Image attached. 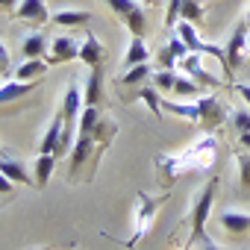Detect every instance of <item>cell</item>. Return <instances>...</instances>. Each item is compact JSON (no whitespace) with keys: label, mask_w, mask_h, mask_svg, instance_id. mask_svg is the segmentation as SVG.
Returning <instances> with one entry per match:
<instances>
[{"label":"cell","mask_w":250,"mask_h":250,"mask_svg":"<svg viewBox=\"0 0 250 250\" xmlns=\"http://www.w3.org/2000/svg\"><path fill=\"white\" fill-rule=\"evenodd\" d=\"M215 191H218V180L212 177L203 188H197V194L191 197V212H188V224H191V232H188V241H186V250H191L197 241L206 238V218L212 212V203H215Z\"/></svg>","instance_id":"cell-1"},{"label":"cell","mask_w":250,"mask_h":250,"mask_svg":"<svg viewBox=\"0 0 250 250\" xmlns=\"http://www.w3.org/2000/svg\"><path fill=\"white\" fill-rule=\"evenodd\" d=\"M215 156H218V139H215L212 133H206L203 139H197L191 147H186V150L180 153L186 171H206V168L215 162Z\"/></svg>","instance_id":"cell-2"},{"label":"cell","mask_w":250,"mask_h":250,"mask_svg":"<svg viewBox=\"0 0 250 250\" xmlns=\"http://www.w3.org/2000/svg\"><path fill=\"white\" fill-rule=\"evenodd\" d=\"M247 42H250V24L247 21H238L235 30H232V36L224 44V50H227V71L224 74L227 77L235 68H241V62H247Z\"/></svg>","instance_id":"cell-3"},{"label":"cell","mask_w":250,"mask_h":250,"mask_svg":"<svg viewBox=\"0 0 250 250\" xmlns=\"http://www.w3.org/2000/svg\"><path fill=\"white\" fill-rule=\"evenodd\" d=\"M197 127L203 130V133H215L218 127H221V124H227V109L221 106V100L218 97H197Z\"/></svg>","instance_id":"cell-4"},{"label":"cell","mask_w":250,"mask_h":250,"mask_svg":"<svg viewBox=\"0 0 250 250\" xmlns=\"http://www.w3.org/2000/svg\"><path fill=\"white\" fill-rule=\"evenodd\" d=\"M156 212H159V200H153V197H147V194L142 191V194H139V203H136V229H133V235L127 238V244H130V247L147 235V229H150V224H153Z\"/></svg>","instance_id":"cell-5"},{"label":"cell","mask_w":250,"mask_h":250,"mask_svg":"<svg viewBox=\"0 0 250 250\" xmlns=\"http://www.w3.org/2000/svg\"><path fill=\"white\" fill-rule=\"evenodd\" d=\"M33 91H36V83H24V80L0 83V112H15V106L21 109V100L30 97Z\"/></svg>","instance_id":"cell-6"},{"label":"cell","mask_w":250,"mask_h":250,"mask_svg":"<svg viewBox=\"0 0 250 250\" xmlns=\"http://www.w3.org/2000/svg\"><path fill=\"white\" fill-rule=\"evenodd\" d=\"M74 59H80V42L68 33L56 36L47 50V65H62V62H74Z\"/></svg>","instance_id":"cell-7"},{"label":"cell","mask_w":250,"mask_h":250,"mask_svg":"<svg viewBox=\"0 0 250 250\" xmlns=\"http://www.w3.org/2000/svg\"><path fill=\"white\" fill-rule=\"evenodd\" d=\"M177 65H180V71H183V74H188L191 80H197V83H200V85H206V88L221 85V80H218V77H212V74L203 68V53H194V50H191V53H188V56H183Z\"/></svg>","instance_id":"cell-8"},{"label":"cell","mask_w":250,"mask_h":250,"mask_svg":"<svg viewBox=\"0 0 250 250\" xmlns=\"http://www.w3.org/2000/svg\"><path fill=\"white\" fill-rule=\"evenodd\" d=\"M218 224L227 235L232 238H244L250 235V212H235V209H224L218 215Z\"/></svg>","instance_id":"cell-9"},{"label":"cell","mask_w":250,"mask_h":250,"mask_svg":"<svg viewBox=\"0 0 250 250\" xmlns=\"http://www.w3.org/2000/svg\"><path fill=\"white\" fill-rule=\"evenodd\" d=\"M83 109H85L83 88H80L77 83H71L68 91H65V97H62V109H59V115L65 118V127H74V121H80V112H83Z\"/></svg>","instance_id":"cell-10"},{"label":"cell","mask_w":250,"mask_h":250,"mask_svg":"<svg viewBox=\"0 0 250 250\" xmlns=\"http://www.w3.org/2000/svg\"><path fill=\"white\" fill-rule=\"evenodd\" d=\"M94 150H100L94 136H77V142L71 147V180L80 177V168L88 162V156H94Z\"/></svg>","instance_id":"cell-11"},{"label":"cell","mask_w":250,"mask_h":250,"mask_svg":"<svg viewBox=\"0 0 250 250\" xmlns=\"http://www.w3.org/2000/svg\"><path fill=\"white\" fill-rule=\"evenodd\" d=\"M18 21H27V24H44V21H50V9H47V3L44 0H18V6H15V12H12Z\"/></svg>","instance_id":"cell-12"},{"label":"cell","mask_w":250,"mask_h":250,"mask_svg":"<svg viewBox=\"0 0 250 250\" xmlns=\"http://www.w3.org/2000/svg\"><path fill=\"white\" fill-rule=\"evenodd\" d=\"M103 59H106V47L100 44L94 33H85L80 42V62H85L91 71V68H103Z\"/></svg>","instance_id":"cell-13"},{"label":"cell","mask_w":250,"mask_h":250,"mask_svg":"<svg viewBox=\"0 0 250 250\" xmlns=\"http://www.w3.org/2000/svg\"><path fill=\"white\" fill-rule=\"evenodd\" d=\"M62 130H65V118L56 112V115L50 118V124H47V130H44L42 142H39V153H53V156H56V147H59Z\"/></svg>","instance_id":"cell-14"},{"label":"cell","mask_w":250,"mask_h":250,"mask_svg":"<svg viewBox=\"0 0 250 250\" xmlns=\"http://www.w3.org/2000/svg\"><path fill=\"white\" fill-rule=\"evenodd\" d=\"M0 171H3L15 186H30V183H36L33 177H30V171H27V165L24 162H18L15 156H0Z\"/></svg>","instance_id":"cell-15"},{"label":"cell","mask_w":250,"mask_h":250,"mask_svg":"<svg viewBox=\"0 0 250 250\" xmlns=\"http://www.w3.org/2000/svg\"><path fill=\"white\" fill-rule=\"evenodd\" d=\"M91 21V12H85V9H59V12H53L50 15V24H56V27H83V24H88Z\"/></svg>","instance_id":"cell-16"},{"label":"cell","mask_w":250,"mask_h":250,"mask_svg":"<svg viewBox=\"0 0 250 250\" xmlns=\"http://www.w3.org/2000/svg\"><path fill=\"white\" fill-rule=\"evenodd\" d=\"M24 59H47V36L44 33H30L21 44Z\"/></svg>","instance_id":"cell-17"},{"label":"cell","mask_w":250,"mask_h":250,"mask_svg":"<svg viewBox=\"0 0 250 250\" xmlns=\"http://www.w3.org/2000/svg\"><path fill=\"white\" fill-rule=\"evenodd\" d=\"M100 94H103V68H91L88 71V80H85V88H83L85 106H97L100 103Z\"/></svg>","instance_id":"cell-18"},{"label":"cell","mask_w":250,"mask_h":250,"mask_svg":"<svg viewBox=\"0 0 250 250\" xmlns=\"http://www.w3.org/2000/svg\"><path fill=\"white\" fill-rule=\"evenodd\" d=\"M53 165H56V156L53 153H39L36 162H33V180H36L33 186L44 188L47 180H50V174H53Z\"/></svg>","instance_id":"cell-19"},{"label":"cell","mask_w":250,"mask_h":250,"mask_svg":"<svg viewBox=\"0 0 250 250\" xmlns=\"http://www.w3.org/2000/svg\"><path fill=\"white\" fill-rule=\"evenodd\" d=\"M147 59H150V50H147V44H145V36H133L127 53H124V68L142 65V62H147Z\"/></svg>","instance_id":"cell-20"},{"label":"cell","mask_w":250,"mask_h":250,"mask_svg":"<svg viewBox=\"0 0 250 250\" xmlns=\"http://www.w3.org/2000/svg\"><path fill=\"white\" fill-rule=\"evenodd\" d=\"M50 65H47V59H27L24 65H18V71H15V80H24V83H39L42 77H44V71H47Z\"/></svg>","instance_id":"cell-21"},{"label":"cell","mask_w":250,"mask_h":250,"mask_svg":"<svg viewBox=\"0 0 250 250\" xmlns=\"http://www.w3.org/2000/svg\"><path fill=\"white\" fill-rule=\"evenodd\" d=\"M150 74H153V68H150L147 62L133 65V68H127V74L118 80V85H121V88H127V85H145V83H150Z\"/></svg>","instance_id":"cell-22"},{"label":"cell","mask_w":250,"mask_h":250,"mask_svg":"<svg viewBox=\"0 0 250 250\" xmlns=\"http://www.w3.org/2000/svg\"><path fill=\"white\" fill-rule=\"evenodd\" d=\"M136 100H145L150 106V112L156 118H162V97H159V88L153 83H145L142 88H136Z\"/></svg>","instance_id":"cell-23"},{"label":"cell","mask_w":250,"mask_h":250,"mask_svg":"<svg viewBox=\"0 0 250 250\" xmlns=\"http://www.w3.org/2000/svg\"><path fill=\"white\" fill-rule=\"evenodd\" d=\"M200 88H203V85H200L197 80H191L188 74L180 71V74H177V83H174V97H183V100H186V97H200Z\"/></svg>","instance_id":"cell-24"},{"label":"cell","mask_w":250,"mask_h":250,"mask_svg":"<svg viewBox=\"0 0 250 250\" xmlns=\"http://www.w3.org/2000/svg\"><path fill=\"white\" fill-rule=\"evenodd\" d=\"M115 133H118V124H115V121H109V118H100L91 136H94V142H97V145H100V150H103V147H109V145H112Z\"/></svg>","instance_id":"cell-25"},{"label":"cell","mask_w":250,"mask_h":250,"mask_svg":"<svg viewBox=\"0 0 250 250\" xmlns=\"http://www.w3.org/2000/svg\"><path fill=\"white\" fill-rule=\"evenodd\" d=\"M97 121H100L97 106H85V109L80 112V121H77V136H91L94 127H97Z\"/></svg>","instance_id":"cell-26"},{"label":"cell","mask_w":250,"mask_h":250,"mask_svg":"<svg viewBox=\"0 0 250 250\" xmlns=\"http://www.w3.org/2000/svg\"><path fill=\"white\" fill-rule=\"evenodd\" d=\"M150 83L159 88V94H174V83H177V71H165V68H153Z\"/></svg>","instance_id":"cell-27"},{"label":"cell","mask_w":250,"mask_h":250,"mask_svg":"<svg viewBox=\"0 0 250 250\" xmlns=\"http://www.w3.org/2000/svg\"><path fill=\"white\" fill-rule=\"evenodd\" d=\"M180 18H183V21H191V24H200V21L206 18V6H203V0H183Z\"/></svg>","instance_id":"cell-28"},{"label":"cell","mask_w":250,"mask_h":250,"mask_svg":"<svg viewBox=\"0 0 250 250\" xmlns=\"http://www.w3.org/2000/svg\"><path fill=\"white\" fill-rule=\"evenodd\" d=\"M162 109H168L177 118L186 121H197V103H177V100H162Z\"/></svg>","instance_id":"cell-29"},{"label":"cell","mask_w":250,"mask_h":250,"mask_svg":"<svg viewBox=\"0 0 250 250\" xmlns=\"http://www.w3.org/2000/svg\"><path fill=\"white\" fill-rule=\"evenodd\" d=\"M238 188L241 194H250V150L238 153Z\"/></svg>","instance_id":"cell-30"},{"label":"cell","mask_w":250,"mask_h":250,"mask_svg":"<svg viewBox=\"0 0 250 250\" xmlns=\"http://www.w3.org/2000/svg\"><path fill=\"white\" fill-rule=\"evenodd\" d=\"M103 3H106V6L112 9V15H118L121 21L127 18L130 12H136V9H139V3H136V0H103Z\"/></svg>","instance_id":"cell-31"},{"label":"cell","mask_w":250,"mask_h":250,"mask_svg":"<svg viewBox=\"0 0 250 250\" xmlns=\"http://www.w3.org/2000/svg\"><path fill=\"white\" fill-rule=\"evenodd\" d=\"M229 124H232L235 133H250V112L247 109H235L229 115Z\"/></svg>","instance_id":"cell-32"},{"label":"cell","mask_w":250,"mask_h":250,"mask_svg":"<svg viewBox=\"0 0 250 250\" xmlns=\"http://www.w3.org/2000/svg\"><path fill=\"white\" fill-rule=\"evenodd\" d=\"M156 68H165V71H174V65H177V56L171 53V47L165 44V47H159V53H156Z\"/></svg>","instance_id":"cell-33"},{"label":"cell","mask_w":250,"mask_h":250,"mask_svg":"<svg viewBox=\"0 0 250 250\" xmlns=\"http://www.w3.org/2000/svg\"><path fill=\"white\" fill-rule=\"evenodd\" d=\"M180 9H183V0H168V9H165V27H177V21H180Z\"/></svg>","instance_id":"cell-34"},{"label":"cell","mask_w":250,"mask_h":250,"mask_svg":"<svg viewBox=\"0 0 250 250\" xmlns=\"http://www.w3.org/2000/svg\"><path fill=\"white\" fill-rule=\"evenodd\" d=\"M168 47H171V53L177 56V62H180L183 56H188V53H191V50H188V44H186L180 36H171V39H168Z\"/></svg>","instance_id":"cell-35"},{"label":"cell","mask_w":250,"mask_h":250,"mask_svg":"<svg viewBox=\"0 0 250 250\" xmlns=\"http://www.w3.org/2000/svg\"><path fill=\"white\" fill-rule=\"evenodd\" d=\"M12 188H15V183H12L3 171H0V197H9V194H12Z\"/></svg>","instance_id":"cell-36"},{"label":"cell","mask_w":250,"mask_h":250,"mask_svg":"<svg viewBox=\"0 0 250 250\" xmlns=\"http://www.w3.org/2000/svg\"><path fill=\"white\" fill-rule=\"evenodd\" d=\"M9 68V50H6V44L0 42V71H6Z\"/></svg>","instance_id":"cell-37"},{"label":"cell","mask_w":250,"mask_h":250,"mask_svg":"<svg viewBox=\"0 0 250 250\" xmlns=\"http://www.w3.org/2000/svg\"><path fill=\"white\" fill-rule=\"evenodd\" d=\"M235 91L241 94V100H244V103H247V109H250V85H244V83H238V85H235Z\"/></svg>","instance_id":"cell-38"},{"label":"cell","mask_w":250,"mask_h":250,"mask_svg":"<svg viewBox=\"0 0 250 250\" xmlns=\"http://www.w3.org/2000/svg\"><path fill=\"white\" fill-rule=\"evenodd\" d=\"M18 6V0H0V9H6V12H15Z\"/></svg>","instance_id":"cell-39"},{"label":"cell","mask_w":250,"mask_h":250,"mask_svg":"<svg viewBox=\"0 0 250 250\" xmlns=\"http://www.w3.org/2000/svg\"><path fill=\"white\" fill-rule=\"evenodd\" d=\"M238 145H241L244 150H250V133H238Z\"/></svg>","instance_id":"cell-40"},{"label":"cell","mask_w":250,"mask_h":250,"mask_svg":"<svg viewBox=\"0 0 250 250\" xmlns=\"http://www.w3.org/2000/svg\"><path fill=\"white\" fill-rule=\"evenodd\" d=\"M200 250H218V247H215V241H212V238L206 235V238L200 241Z\"/></svg>","instance_id":"cell-41"},{"label":"cell","mask_w":250,"mask_h":250,"mask_svg":"<svg viewBox=\"0 0 250 250\" xmlns=\"http://www.w3.org/2000/svg\"><path fill=\"white\" fill-rule=\"evenodd\" d=\"M145 3H147V6H156V3H159V0H145Z\"/></svg>","instance_id":"cell-42"},{"label":"cell","mask_w":250,"mask_h":250,"mask_svg":"<svg viewBox=\"0 0 250 250\" xmlns=\"http://www.w3.org/2000/svg\"><path fill=\"white\" fill-rule=\"evenodd\" d=\"M0 156H6V147H3V145H0Z\"/></svg>","instance_id":"cell-43"},{"label":"cell","mask_w":250,"mask_h":250,"mask_svg":"<svg viewBox=\"0 0 250 250\" xmlns=\"http://www.w3.org/2000/svg\"><path fill=\"white\" fill-rule=\"evenodd\" d=\"M247 62H250V42H247Z\"/></svg>","instance_id":"cell-44"}]
</instances>
